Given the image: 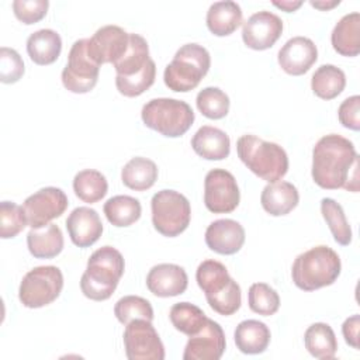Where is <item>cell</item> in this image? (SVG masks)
Wrapping results in <instances>:
<instances>
[{
    "label": "cell",
    "mask_w": 360,
    "mask_h": 360,
    "mask_svg": "<svg viewBox=\"0 0 360 360\" xmlns=\"http://www.w3.org/2000/svg\"><path fill=\"white\" fill-rule=\"evenodd\" d=\"M359 156L347 138L329 134L322 136L312 149V179L325 190H359Z\"/></svg>",
    "instance_id": "cell-1"
},
{
    "label": "cell",
    "mask_w": 360,
    "mask_h": 360,
    "mask_svg": "<svg viewBox=\"0 0 360 360\" xmlns=\"http://www.w3.org/2000/svg\"><path fill=\"white\" fill-rule=\"evenodd\" d=\"M124 269V257L115 248L97 249L87 260L86 271L80 278L82 292L93 301L108 300L115 291Z\"/></svg>",
    "instance_id": "cell-2"
},
{
    "label": "cell",
    "mask_w": 360,
    "mask_h": 360,
    "mask_svg": "<svg viewBox=\"0 0 360 360\" xmlns=\"http://www.w3.org/2000/svg\"><path fill=\"white\" fill-rule=\"evenodd\" d=\"M195 280L205 294L208 305L219 315L229 316L240 308V287L221 262L212 259L201 262L195 271Z\"/></svg>",
    "instance_id": "cell-3"
},
{
    "label": "cell",
    "mask_w": 360,
    "mask_h": 360,
    "mask_svg": "<svg viewBox=\"0 0 360 360\" xmlns=\"http://www.w3.org/2000/svg\"><path fill=\"white\" fill-rule=\"evenodd\" d=\"M342 270L339 255L329 246L319 245L298 255L291 267L292 283L304 291L333 284Z\"/></svg>",
    "instance_id": "cell-4"
},
{
    "label": "cell",
    "mask_w": 360,
    "mask_h": 360,
    "mask_svg": "<svg viewBox=\"0 0 360 360\" xmlns=\"http://www.w3.org/2000/svg\"><path fill=\"white\" fill-rule=\"evenodd\" d=\"M236 152L252 173L269 183L281 180L288 172V156L278 143L246 134L238 139Z\"/></svg>",
    "instance_id": "cell-5"
},
{
    "label": "cell",
    "mask_w": 360,
    "mask_h": 360,
    "mask_svg": "<svg viewBox=\"0 0 360 360\" xmlns=\"http://www.w3.org/2000/svg\"><path fill=\"white\" fill-rule=\"evenodd\" d=\"M211 66L210 52L198 44H186L174 53L172 62L165 68V84L177 93L195 89Z\"/></svg>",
    "instance_id": "cell-6"
},
{
    "label": "cell",
    "mask_w": 360,
    "mask_h": 360,
    "mask_svg": "<svg viewBox=\"0 0 360 360\" xmlns=\"http://www.w3.org/2000/svg\"><path fill=\"white\" fill-rule=\"evenodd\" d=\"M143 124L167 138L184 135L194 122V111L191 107L177 98H152L141 111Z\"/></svg>",
    "instance_id": "cell-7"
},
{
    "label": "cell",
    "mask_w": 360,
    "mask_h": 360,
    "mask_svg": "<svg viewBox=\"0 0 360 360\" xmlns=\"http://www.w3.org/2000/svg\"><path fill=\"white\" fill-rule=\"evenodd\" d=\"M152 224L155 229L167 238L184 232L190 224L191 207L188 200L179 191L160 190L150 200Z\"/></svg>",
    "instance_id": "cell-8"
},
{
    "label": "cell",
    "mask_w": 360,
    "mask_h": 360,
    "mask_svg": "<svg viewBox=\"0 0 360 360\" xmlns=\"http://www.w3.org/2000/svg\"><path fill=\"white\" fill-rule=\"evenodd\" d=\"M63 288V274L56 266H38L30 270L18 288L20 302L27 308H42L53 302Z\"/></svg>",
    "instance_id": "cell-9"
},
{
    "label": "cell",
    "mask_w": 360,
    "mask_h": 360,
    "mask_svg": "<svg viewBox=\"0 0 360 360\" xmlns=\"http://www.w3.org/2000/svg\"><path fill=\"white\" fill-rule=\"evenodd\" d=\"M89 38L77 39L68 55V63L62 70V83L66 90L84 94L94 89L98 80L100 65L87 52Z\"/></svg>",
    "instance_id": "cell-10"
},
{
    "label": "cell",
    "mask_w": 360,
    "mask_h": 360,
    "mask_svg": "<svg viewBox=\"0 0 360 360\" xmlns=\"http://www.w3.org/2000/svg\"><path fill=\"white\" fill-rule=\"evenodd\" d=\"M125 354L129 360H163L165 346L152 325L146 319L129 322L124 330Z\"/></svg>",
    "instance_id": "cell-11"
},
{
    "label": "cell",
    "mask_w": 360,
    "mask_h": 360,
    "mask_svg": "<svg viewBox=\"0 0 360 360\" xmlns=\"http://www.w3.org/2000/svg\"><path fill=\"white\" fill-rule=\"evenodd\" d=\"M240 193L233 174L225 169H212L204 180V204L214 214H228L239 205Z\"/></svg>",
    "instance_id": "cell-12"
},
{
    "label": "cell",
    "mask_w": 360,
    "mask_h": 360,
    "mask_svg": "<svg viewBox=\"0 0 360 360\" xmlns=\"http://www.w3.org/2000/svg\"><path fill=\"white\" fill-rule=\"evenodd\" d=\"M69 201L63 190L44 187L25 198L22 208L27 224L31 228H42L52 219L59 218L68 208Z\"/></svg>",
    "instance_id": "cell-13"
},
{
    "label": "cell",
    "mask_w": 360,
    "mask_h": 360,
    "mask_svg": "<svg viewBox=\"0 0 360 360\" xmlns=\"http://www.w3.org/2000/svg\"><path fill=\"white\" fill-rule=\"evenodd\" d=\"M283 32L281 18L267 10L252 14L242 27V39L245 45L255 51L271 48Z\"/></svg>",
    "instance_id": "cell-14"
},
{
    "label": "cell",
    "mask_w": 360,
    "mask_h": 360,
    "mask_svg": "<svg viewBox=\"0 0 360 360\" xmlns=\"http://www.w3.org/2000/svg\"><path fill=\"white\" fill-rule=\"evenodd\" d=\"M129 34L118 25L98 28L87 42V52L97 63H115L127 51Z\"/></svg>",
    "instance_id": "cell-15"
},
{
    "label": "cell",
    "mask_w": 360,
    "mask_h": 360,
    "mask_svg": "<svg viewBox=\"0 0 360 360\" xmlns=\"http://www.w3.org/2000/svg\"><path fill=\"white\" fill-rule=\"evenodd\" d=\"M225 333L222 326L212 321L207 319L202 329L190 336L184 347L183 359L184 360H218L225 352Z\"/></svg>",
    "instance_id": "cell-16"
},
{
    "label": "cell",
    "mask_w": 360,
    "mask_h": 360,
    "mask_svg": "<svg viewBox=\"0 0 360 360\" xmlns=\"http://www.w3.org/2000/svg\"><path fill=\"white\" fill-rule=\"evenodd\" d=\"M280 68L291 76L307 73L318 59V49L312 39L307 37L290 38L278 51Z\"/></svg>",
    "instance_id": "cell-17"
},
{
    "label": "cell",
    "mask_w": 360,
    "mask_h": 360,
    "mask_svg": "<svg viewBox=\"0 0 360 360\" xmlns=\"http://www.w3.org/2000/svg\"><path fill=\"white\" fill-rule=\"evenodd\" d=\"M188 277L181 266L160 263L153 266L146 276L148 290L160 298L176 297L187 290Z\"/></svg>",
    "instance_id": "cell-18"
},
{
    "label": "cell",
    "mask_w": 360,
    "mask_h": 360,
    "mask_svg": "<svg viewBox=\"0 0 360 360\" xmlns=\"http://www.w3.org/2000/svg\"><path fill=\"white\" fill-rule=\"evenodd\" d=\"M205 243L218 255H235L245 243V229L235 219H217L205 231Z\"/></svg>",
    "instance_id": "cell-19"
},
{
    "label": "cell",
    "mask_w": 360,
    "mask_h": 360,
    "mask_svg": "<svg viewBox=\"0 0 360 360\" xmlns=\"http://www.w3.org/2000/svg\"><path fill=\"white\" fill-rule=\"evenodd\" d=\"M66 229L70 240L76 246L89 248L100 239L103 224L96 210L90 207H77L69 214Z\"/></svg>",
    "instance_id": "cell-20"
},
{
    "label": "cell",
    "mask_w": 360,
    "mask_h": 360,
    "mask_svg": "<svg viewBox=\"0 0 360 360\" xmlns=\"http://www.w3.org/2000/svg\"><path fill=\"white\" fill-rule=\"evenodd\" d=\"M300 201V194L297 187L290 181H274L269 183L260 195V202L263 210L273 215L281 217L291 212Z\"/></svg>",
    "instance_id": "cell-21"
},
{
    "label": "cell",
    "mask_w": 360,
    "mask_h": 360,
    "mask_svg": "<svg viewBox=\"0 0 360 360\" xmlns=\"http://www.w3.org/2000/svg\"><path fill=\"white\" fill-rule=\"evenodd\" d=\"M193 150L207 160H222L229 156V136L219 128L202 125L191 139Z\"/></svg>",
    "instance_id": "cell-22"
},
{
    "label": "cell",
    "mask_w": 360,
    "mask_h": 360,
    "mask_svg": "<svg viewBox=\"0 0 360 360\" xmlns=\"http://www.w3.org/2000/svg\"><path fill=\"white\" fill-rule=\"evenodd\" d=\"M330 42L333 49L347 58L360 53V14L357 11L343 15L333 27Z\"/></svg>",
    "instance_id": "cell-23"
},
{
    "label": "cell",
    "mask_w": 360,
    "mask_h": 360,
    "mask_svg": "<svg viewBox=\"0 0 360 360\" xmlns=\"http://www.w3.org/2000/svg\"><path fill=\"white\" fill-rule=\"evenodd\" d=\"M27 246L35 259L56 257L63 249L62 231L55 224H48L42 228H31L27 235Z\"/></svg>",
    "instance_id": "cell-24"
},
{
    "label": "cell",
    "mask_w": 360,
    "mask_h": 360,
    "mask_svg": "<svg viewBox=\"0 0 360 360\" xmlns=\"http://www.w3.org/2000/svg\"><path fill=\"white\" fill-rule=\"evenodd\" d=\"M207 27L217 37L231 35L242 24V8L238 3L215 1L207 11Z\"/></svg>",
    "instance_id": "cell-25"
},
{
    "label": "cell",
    "mask_w": 360,
    "mask_h": 360,
    "mask_svg": "<svg viewBox=\"0 0 360 360\" xmlns=\"http://www.w3.org/2000/svg\"><path fill=\"white\" fill-rule=\"evenodd\" d=\"M62 51L60 35L49 28L32 32L27 39V53L30 59L41 66L53 63Z\"/></svg>",
    "instance_id": "cell-26"
},
{
    "label": "cell",
    "mask_w": 360,
    "mask_h": 360,
    "mask_svg": "<svg viewBox=\"0 0 360 360\" xmlns=\"http://www.w3.org/2000/svg\"><path fill=\"white\" fill-rule=\"evenodd\" d=\"M270 329L257 319L242 321L233 333L236 347L245 354H260L270 343Z\"/></svg>",
    "instance_id": "cell-27"
},
{
    "label": "cell",
    "mask_w": 360,
    "mask_h": 360,
    "mask_svg": "<svg viewBox=\"0 0 360 360\" xmlns=\"http://www.w3.org/2000/svg\"><path fill=\"white\" fill-rule=\"evenodd\" d=\"M121 180L131 190L145 191L158 180V166L148 158L135 156L122 167Z\"/></svg>",
    "instance_id": "cell-28"
},
{
    "label": "cell",
    "mask_w": 360,
    "mask_h": 360,
    "mask_svg": "<svg viewBox=\"0 0 360 360\" xmlns=\"http://www.w3.org/2000/svg\"><path fill=\"white\" fill-rule=\"evenodd\" d=\"M305 349L316 359H333L338 350V340L333 329L323 322H315L305 330Z\"/></svg>",
    "instance_id": "cell-29"
},
{
    "label": "cell",
    "mask_w": 360,
    "mask_h": 360,
    "mask_svg": "<svg viewBox=\"0 0 360 360\" xmlns=\"http://www.w3.org/2000/svg\"><path fill=\"white\" fill-rule=\"evenodd\" d=\"M346 86V76L342 69L335 65L319 66L311 79V89L315 96L322 100L338 97Z\"/></svg>",
    "instance_id": "cell-30"
},
{
    "label": "cell",
    "mask_w": 360,
    "mask_h": 360,
    "mask_svg": "<svg viewBox=\"0 0 360 360\" xmlns=\"http://www.w3.org/2000/svg\"><path fill=\"white\" fill-rule=\"evenodd\" d=\"M104 214L110 224L122 228L129 226L141 218V202L131 195H114L104 202Z\"/></svg>",
    "instance_id": "cell-31"
},
{
    "label": "cell",
    "mask_w": 360,
    "mask_h": 360,
    "mask_svg": "<svg viewBox=\"0 0 360 360\" xmlns=\"http://www.w3.org/2000/svg\"><path fill=\"white\" fill-rule=\"evenodd\" d=\"M149 60V46L146 39L139 34H129L128 48L114 63V68L118 76H131L142 70Z\"/></svg>",
    "instance_id": "cell-32"
},
{
    "label": "cell",
    "mask_w": 360,
    "mask_h": 360,
    "mask_svg": "<svg viewBox=\"0 0 360 360\" xmlns=\"http://www.w3.org/2000/svg\"><path fill=\"white\" fill-rule=\"evenodd\" d=\"M108 190L105 176L94 169H84L73 179L75 194L87 204H94L104 198Z\"/></svg>",
    "instance_id": "cell-33"
},
{
    "label": "cell",
    "mask_w": 360,
    "mask_h": 360,
    "mask_svg": "<svg viewBox=\"0 0 360 360\" xmlns=\"http://www.w3.org/2000/svg\"><path fill=\"white\" fill-rule=\"evenodd\" d=\"M169 318L176 330L193 336L198 333L207 322V315L191 302H177L170 308Z\"/></svg>",
    "instance_id": "cell-34"
},
{
    "label": "cell",
    "mask_w": 360,
    "mask_h": 360,
    "mask_svg": "<svg viewBox=\"0 0 360 360\" xmlns=\"http://www.w3.org/2000/svg\"><path fill=\"white\" fill-rule=\"evenodd\" d=\"M321 212L333 235L335 242L342 246L350 245L352 229L346 219L342 205L339 202H336L333 198H322L321 200Z\"/></svg>",
    "instance_id": "cell-35"
},
{
    "label": "cell",
    "mask_w": 360,
    "mask_h": 360,
    "mask_svg": "<svg viewBox=\"0 0 360 360\" xmlns=\"http://www.w3.org/2000/svg\"><path fill=\"white\" fill-rule=\"evenodd\" d=\"M195 104L200 112L210 120H221L229 111V97L218 87H204L195 97Z\"/></svg>",
    "instance_id": "cell-36"
},
{
    "label": "cell",
    "mask_w": 360,
    "mask_h": 360,
    "mask_svg": "<svg viewBox=\"0 0 360 360\" xmlns=\"http://www.w3.org/2000/svg\"><path fill=\"white\" fill-rule=\"evenodd\" d=\"M156 77V65L150 59L146 66L135 75L131 76H115V86L120 94L125 97H138L145 93L153 83Z\"/></svg>",
    "instance_id": "cell-37"
},
{
    "label": "cell",
    "mask_w": 360,
    "mask_h": 360,
    "mask_svg": "<svg viewBox=\"0 0 360 360\" xmlns=\"http://www.w3.org/2000/svg\"><path fill=\"white\" fill-rule=\"evenodd\" d=\"M114 315L122 325H128L135 319H153V308L146 298L138 295H125L115 302Z\"/></svg>",
    "instance_id": "cell-38"
},
{
    "label": "cell",
    "mask_w": 360,
    "mask_h": 360,
    "mask_svg": "<svg viewBox=\"0 0 360 360\" xmlns=\"http://www.w3.org/2000/svg\"><path fill=\"white\" fill-rule=\"evenodd\" d=\"M249 308L259 315H274L280 308V297L274 288L266 283H255L248 292Z\"/></svg>",
    "instance_id": "cell-39"
},
{
    "label": "cell",
    "mask_w": 360,
    "mask_h": 360,
    "mask_svg": "<svg viewBox=\"0 0 360 360\" xmlns=\"http://www.w3.org/2000/svg\"><path fill=\"white\" fill-rule=\"evenodd\" d=\"M27 225L22 207L13 201L0 202V236L3 239L15 238Z\"/></svg>",
    "instance_id": "cell-40"
},
{
    "label": "cell",
    "mask_w": 360,
    "mask_h": 360,
    "mask_svg": "<svg viewBox=\"0 0 360 360\" xmlns=\"http://www.w3.org/2000/svg\"><path fill=\"white\" fill-rule=\"evenodd\" d=\"M24 75V62L20 53L7 46L0 49V80L1 83L11 84L18 82Z\"/></svg>",
    "instance_id": "cell-41"
},
{
    "label": "cell",
    "mask_w": 360,
    "mask_h": 360,
    "mask_svg": "<svg viewBox=\"0 0 360 360\" xmlns=\"http://www.w3.org/2000/svg\"><path fill=\"white\" fill-rule=\"evenodd\" d=\"M49 1L48 0H14L13 11L17 20L22 24L31 25L41 21L48 11Z\"/></svg>",
    "instance_id": "cell-42"
},
{
    "label": "cell",
    "mask_w": 360,
    "mask_h": 360,
    "mask_svg": "<svg viewBox=\"0 0 360 360\" xmlns=\"http://www.w3.org/2000/svg\"><path fill=\"white\" fill-rule=\"evenodd\" d=\"M338 117L345 128L360 129V96H352L342 101L338 110Z\"/></svg>",
    "instance_id": "cell-43"
},
{
    "label": "cell",
    "mask_w": 360,
    "mask_h": 360,
    "mask_svg": "<svg viewBox=\"0 0 360 360\" xmlns=\"http://www.w3.org/2000/svg\"><path fill=\"white\" fill-rule=\"evenodd\" d=\"M359 329H360V316L357 314L347 318L342 325V333L349 346L359 349Z\"/></svg>",
    "instance_id": "cell-44"
},
{
    "label": "cell",
    "mask_w": 360,
    "mask_h": 360,
    "mask_svg": "<svg viewBox=\"0 0 360 360\" xmlns=\"http://www.w3.org/2000/svg\"><path fill=\"white\" fill-rule=\"evenodd\" d=\"M273 6L284 10L285 13H292L302 6V1H273Z\"/></svg>",
    "instance_id": "cell-45"
},
{
    "label": "cell",
    "mask_w": 360,
    "mask_h": 360,
    "mask_svg": "<svg viewBox=\"0 0 360 360\" xmlns=\"http://www.w3.org/2000/svg\"><path fill=\"white\" fill-rule=\"evenodd\" d=\"M312 7L315 8H319V10H330L333 8L335 6H338L340 1L339 0H335V1H309Z\"/></svg>",
    "instance_id": "cell-46"
}]
</instances>
